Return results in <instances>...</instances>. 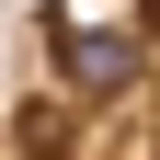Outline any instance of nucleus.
Returning <instances> with one entry per match:
<instances>
[{
  "label": "nucleus",
  "mask_w": 160,
  "mask_h": 160,
  "mask_svg": "<svg viewBox=\"0 0 160 160\" xmlns=\"http://www.w3.org/2000/svg\"><path fill=\"white\" fill-rule=\"evenodd\" d=\"M57 80L80 103H114V92L149 80V34H57Z\"/></svg>",
  "instance_id": "nucleus-1"
},
{
  "label": "nucleus",
  "mask_w": 160,
  "mask_h": 160,
  "mask_svg": "<svg viewBox=\"0 0 160 160\" xmlns=\"http://www.w3.org/2000/svg\"><path fill=\"white\" fill-rule=\"evenodd\" d=\"M160 0H57V34H149Z\"/></svg>",
  "instance_id": "nucleus-2"
}]
</instances>
